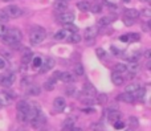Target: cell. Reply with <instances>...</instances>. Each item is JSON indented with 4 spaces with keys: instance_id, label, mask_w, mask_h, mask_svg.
<instances>
[{
    "instance_id": "836d02e7",
    "label": "cell",
    "mask_w": 151,
    "mask_h": 131,
    "mask_svg": "<svg viewBox=\"0 0 151 131\" xmlns=\"http://www.w3.org/2000/svg\"><path fill=\"white\" fill-rule=\"evenodd\" d=\"M74 73L77 74V76H83V68L81 64H77V65L74 66Z\"/></svg>"
},
{
    "instance_id": "f6af8a7d",
    "label": "cell",
    "mask_w": 151,
    "mask_h": 131,
    "mask_svg": "<svg viewBox=\"0 0 151 131\" xmlns=\"http://www.w3.org/2000/svg\"><path fill=\"white\" fill-rule=\"evenodd\" d=\"M96 52H97V56H98V57H101V58H104L105 56H106L105 50H104V49H101V48H98V49H97Z\"/></svg>"
},
{
    "instance_id": "db71d44e",
    "label": "cell",
    "mask_w": 151,
    "mask_h": 131,
    "mask_svg": "<svg viewBox=\"0 0 151 131\" xmlns=\"http://www.w3.org/2000/svg\"><path fill=\"white\" fill-rule=\"evenodd\" d=\"M123 1H125V3H129V1H130V0H123Z\"/></svg>"
},
{
    "instance_id": "9f6ffc18",
    "label": "cell",
    "mask_w": 151,
    "mask_h": 131,
    "mask_svg": "<svg viewBox=\"0 0 151 131\" xmlns=\"http://www.w3.org/2000/svg\"><path fill=\"white\" fill-rule=\"evenodd\" d=\"M143 1H151V0H143Z\"/></svg>"
},
{
    "instance_id": "f907efd6",
    "label": "cell",
    "mask_w": 151,
    "mask_h": 131,
    "mask_svg": "<svg viewBox=\"0 0 151 131\" xmlns=\"http://www.w3.org/2000/svg\"><path fill=\"white\" fill-rule=\"evenodd\" d=\"M28 82H29V78H24L23 81H21V86H28Z\"/></svg>"
},
{
    "instance_id": "8d00e7d4",
    "label": "cell",
    "mask_w": 151,
    "mask_h": 131,
    "mask_svg": "<svg viewBox=\"0 0 151 131\" xmlns=\"http://www.w3.org/2000/svg\"><path fill=\"white\" fill-rule=\"evenodd\" d=\"M127 37H129V41H138V40H141V34L138 33H131Z\"/></svg>"
},
{
    "instance_id": "7a4b0ae2",
    "label": "cell",
    "mask_w": 151,
    "mask_h": 131,
    "mask_svg": "<svg viewBox=\"0 0 151 131\" xmlns=\"http://www.w3.org/2000/svg\"><path fill=\"white\" fill-rule=\"evenodd\" d=\"M4 12L7 13V16L8 17H11V19H17V17H20V16L23 15L21 8L17 7V5H15V4L8 5V7L4 9Z\"/></svg>"
},
{
    "instance_id": "e575fe53",
    "label": "cell",
    "mask_w": 151,
    "mask_h": 131,
    "mask_svg": "<svg viewBox=\"0 0 151 131\" xmlns=\"http://www.w3.org/2000/svg\"><path fill=\"white\" fill-rule=\"evenodd\" d=\"M90 11L93 13H101L102 12V7L98 4H94V5H90Z\"/></svg>"
},
{
    "instance_id": "277c9868",
    "label": "cell",
    "mask_w": 151,
    "mask_h": 131,
    "mask_svg": "<svg viewBox=\"0 0 151 131\" xmlns=\"http://www.w3.org/2000/svg\"><path fill=\"white\" fill-rule=\"evenodd\" d=\"M13 81H15V76H13V74H9V76H0V85L4 87L12 86Z\"/></svg>"
},
{
    "instance_id": "3957f363",
    "label": "cell",
    "mask_w": 151,
    "mask_h": 131,
    "mask_svg": "<svg viewBox=\"0 0 151 131\" xmlns=\"http://www.w3.org/2000/svg\"><path fill=\"white\" fill-rule=\"evenodd\" d=\"M1 39H3V42H4L5 45H8V47L13 48V49H17V48H20V41H17V40L12 39V37L8 36V34L3 36Z\"/></svg>"
},
{
    "instance_id": "9c48e42d",
    "label": "cell",
    "mask_w": 151,
    "mask_h": 131,
    "mask_svg": "<svg viewBox=\"0 0 151 131\" xmlns=\"http://www.w3.org/2000/svg\"><path fill=\"white\" fill-rule=\"evenodd\" d=\"M83 94H85L86 97H96L97 90L91 84H85L83 85Z\"/></svg>"
},
{
    "instance_id": "5b68a950",
    "label": "cell",
    "mask_w": 151,
    "mask_h": 131,
    "mask_svg": "<svg viewBox=\"0 0 151 131\" xmlns=\"http://www.w3.org/2000/svg\"><path fill=\"white\" fill-rule=\"evenodd\" d=\"M58 20L61 21L63 24H66V23H73L74 21V15L70 12H61L60 15H58Z\"/></svg>"
},
{
    "instance_id": "4316f807",
    "label": "cell",
    "mask_w": 151,
    "mask_h": 131,
    "mask_svg": "<svg viewBox=\"0 0 151 131\" xmlns=\"http://www.w3.org/2000/svg\"><path fill=\"white\" fill-rule=\"evenodd\" d=\"M68 34H69V32H68V31H65V29H61V31L56 32L55 39H56V40H64L66 36H68Z\"/></svg>"
},
{
    "instance_id": "f1b7e54d",
    "label": "cell",
    "mask_w": 151,
    "mask_h": 131,
    "mask_svg": "<svg viewBox=\"0 0 151 131\" xmlns=\"http://www.w3.org/2000/svg\"><path fill=\"white\" fill-rule=\"evenodd\" d=\"M114 72H117V73H125L126 72V65L125 64H115L114 65Z\"/></svg>"
},
{
    "instance_id": "4fadbf2b",
    "label": "cell",
    "mask_w": 151,
    "mask_h": 131,
    "mask_svg": "<svg viewBox=\"0 0 151 131\" xmlns=\"http://www.w3.org/2000/svg\"><path fill=\"white\" fill-rule=\"evenodd\" d=\"M7 34H8V36H11L12 39L17 40V41H21V37H23L21 32L19 31L17 28H11V29H7Z\"/></svg>"
},
{
    "instance_id": "d4e9b609",
    "label": "cell",
    "mask_w": 151,
    "mask_h": 131,
    "mask_svg": "<svg viewBox=\"0 0 151 131\" xmlns=\"http://www.w3.org/2000/svg\"><path fill=\"white\" fill-rule=\"evenodd\" d=\"M40 93H41V90H40V87L37 86V85H31L28 89V94L29 95H33V97H36V95H40Z\"/></svg>"
},
{
    "instance_id": "cb8c5ba5",
    "label": "cell",
    "mask_w": 151,
    "mask_h": 131,
    "mask_svg": "<svg viewBox=\"0 0 151 131\" xmlns=\"http://www.w3.org/2000/svg\"><path fill=\"white\" fill-rule=\"evenodd\" d=\"M145 94H146V90H145L143 87H138V89H137L135 92L133 93L134 100H143Z\"/></svg>"
},
{
    "instance_id": "680465c9",
    "label": "cell",
    "mask_w": 151,
    "mask_h": 131,
    "mask_svg": "<svg viewBox=\"0 0 151 131\" xmlns=\"http://www.w3.org/2000/svg\"><path fill=\"white\" fill-rule=\"evenodd\" d=\"M0 109H1V105H0Z\"/></svg>"
},
{
    "instance_id": "c3c4849f",
    "label": "cell",
    "mask_w": 151,
    "mask_h": 131,
    "mask_svg": "<svg viewBox=\"0 0 151 131\" xmlns=\"http://www.w3.org/2000/svg\"><path fill=\"white\" fill-rule=\"evenodd\" d=\"M66 94L70 95V97H76V94H77V90H76V89H68V90H66Z\"/></svg>"
},
{
    "instance_id": "ba28073f",
    "label": "cell",
    "mask_w": 151,
    "mask_h": 131,
    "mask_svg": "<svg viewBox=\"0 0 151 131\" xmlns=\"http://www.w3.org/2000/svg\"><path fill=\"white\" fill-rule=\"evenodd\" d=\"M13 97H15V95L8 94V93H0V105L1 106H8L11 102H12Z\"/></svg>"
},
{
    "instance_id": "8992f818",
    "label": "cell",
    "mask_w": 151,
    "mask_h": 131,
    "mask_svg": "<svg viewBox=\"0 0 151 131\" xmlns=\"http://www.w3.org/2000/svg\"><path fill=\"white\" fill-rule=\"evenodd\" d=\"M53 66H55V61H53L52 58H47V60L41 64V66H40V73H47Z\"/></svg>"
},
{
    "instance_id": "b9f144b4",
    "label": "cell",
    "mask_w": 151,
    "mask_h": 131,
    "mask_svg": "<svg viewBox=\"0 0 151 131\" xmlns=\"http://www.w3.org/2000/svg\"><path fill=\"white\" fill-rule=\"evenodd\" d=\"M7 34V28H5V25L3 23H0V37L5 36Z\"/></svg>"
},
{
    "instance_id": "6f0895ef",
    "label": "cell",
    "mask_w": 151,
    "mask_h": 131,
    "mask_svg": "<svg viewBox=\"0 0 151 131\" xmlns=\"http://www.w3.org/2000/svg\"><path fill=\"white\" fill-rule=\"evenodd\" d=\"M127 131H133V130H127Z\"/></svg>"
},
{
    "instance_id": "9a60e30c",
    "label": "cell",
    "mask_w": 151,
    "mask_h": 131,
    "mask_svg": "<svg viewBox=\"0 0 151 131\" xmlns=\"http://www.w3.org/2000/svg\"><path fill=\"white\" fill-rule=\"evenodd\" d=\"M60 79L63 82H65V84H72V82L74 81V76L73 74H70L69 72H61Z\"/></svg>"
},
{
    "instance_id": "7c38bea8",
    "label": "cell",
    "mask_w": 151,
    "mask_h": 131,
    "mask_svg": "<svg viewBox=\"0 0 151 131\" xmlns=\"http://www.w3.org/2000/svg\"><path fill=\"white\" fill-rule=\"evenodd\" d=\"M117 100L118 101H123V102H126V103H133L134 101V95H133V93H123V94H119L117 97Z\"/></svg>"
},
{
    "instance_id": "d590c367",
    "label": "cell",
    "mask_w": 151,
    "mask_h": 131,
    "mask_svg": "<svg viewBox=\"0 0 151 131\" xmlns=\"http://www.w3.org/2000/svg\"><path fill=\"white\" fill-rule=\"evenodd\" d=\"M138 85H135V84H130V85H127V86H126V92L127 93H134L135 92L137 89H138Z\"/></svg>"
},
{
    "instance_id": "7dc6e473",
    "label": "cell",
    "mask_w": 151,
    "mask_h": 131,
    "mask_svg": "<svg viewBox=\"0 0 151 131\" xmlns=\"http://www.w3.org/2000/svg\"><path fill=\"white\" fill-rule=\"evenodd\" d=\"M102 129H104V127H102L101 123H94L93 125V131H102Z\"/></svg>"
},
{
    "instance_id": "bcb514c9",
    "label": "cell",
    "mask_w": 151,
    "mask_h": 131,
    "mask_svg": "<svg viewBox=\"0 0 151 131\" xmlns=\"http://www.w3.org/2000/svg\"><path fill=\"white\" fill-rule=\"evenodd\" d=\"M60 74H61V72H55V73H53V76H52V78H50V79H53V81H57V79H60Z\"/></svg>"
},
{
    "instance_id": "6da1fadb",
    "label": "cell",
    "mask_w": 151,
    "mask_h": 131,
    "mask_svg": "<svg viewBox=\"0 0 151 131\" xmlns=\"http://www.w3.org/2000/svg\"><path fill=\"white\" fill-rule=\"evenodd\" d=\"M45 31H42V29H39V31H33L31 33V36H29V40H31V42L33 45H37V44H41L42 41L45 40Z\"/></svg>"
},
{
    "instance_id": "74e56055",
    "label": "cell",
    "mask_w": 151,
    "mask_h": 131,
    "mask_svg": "<svg viewBox=\"0 0 151 131\" xmlns=\"http://www.w3.org/2000/svg\"><path fill=\"white\" fill-rule=\"evenodd\" d=\"M114 129L115 130H123L125 129V123H123L122 121H117V122H114Z\"/></svg>"
},
{
    "instance_id": "44dd1931",
    "label": "cell",
    "mask_w": 151,
    "mask_h": 131,
    "mask_svg": "<svg viewBox=\"0 0 151 131\" xmlns=\"http://www.w3.org/2000/svg\"><path fill=\"white\" fill-rule=\"evenodd\" d=\"M96 36H97V32H96V28H88L86 29V32H85V39L88 40V41H93L94 39H96Z\"/></svg>"
},
{
    "instance_id": "52a82bcc",
    "label": "cell",
    "mask_w": 151,
    "mask_h": 131,
    "mask_svg": "<svg viewBox=\"0 0 151 131\" xmlns=\"http://www.w3.org/2000/svg\"><path fill=\"white\" fill-rule=\"evenodd\" d=\"M44 121H45V118H44V115H42V113L41 111H39L37 115L33 117V118L31 119V123H32V126L33 127H40L42 123H44Z\"/></svg>"
},
{
    "instance_id": "2e32d148",
    "label": "cell",
    "mask_w": 151,
    "mask_h": 131,
    "mask_svg": "<svg viewBox=\"0 0 151 131\" xmlns=\"http://www.w3.org/2000/svg\"><path fill=\"white\" fill-rule=\"evenodd\" d=\"M139 69H141V64H139L138 61H130V64L126 65V70H129L130 73H134V74H135Z\"/></svg>"
},
{
    "instance_id": "484cf974",
    "label": "cell",
    "mask_w": 151,
    "mask_h": 131,
    "mask_svg": "<svg viewBox=\"0 0 151 131\" xmlns=\"http://www.w3.org/2000/svg\"><path fill=\"white\" fill-rule=\"evenodd\" d=\"M64 29H65V31H68L69 33H78V28L74 25L73 23H66V24H64Z\"/></svg>"
},
{
    "instance_id": "d6a6232c",
    "label": "cell",
    "mask_w": 151,
    "mask_h": 131,
    "mask_svg": "<svg viewBox=\"0 0 151 131\" xmlns=\"http://www.w3.org/2000/svg\"><path fill=\"white\" fill-rule=\"evenodd\" d=\"M41 64H42V60L40 57H35L33 60H32V66H33L35 69L40 68V66H41Z\"/></svg>"
},
{
    "instance_id": "f35d334b",
    "label": "cell",
    "mask_w": 151,
    "mask_h": 131,
    "mask_svg": "<svg viewBox=\"0 0 151 131\" xmlns=\"http://www.w3.org/2000/svg\"><path fill=\"white\" fill-rule=\"evenodd\" d=\"M9 20V17L7 16V13L4 12V9L0 11V21H3V23H7V21Z\"/></svg>"
},
{
    "instance_id": "8fae6325",
    "label": "cell",
    "mask_w": 151,
    "mask_h": 131,
    "mask_svg": "<svg viewBox=\"0 0 151 131\" xmlns=\"http://www.w3.org/2000/svg\"><path fill=\"white\" fill-rule=\"evenodd\" d=\"M107 119H109L110 123L121 121V113L118 110H109V113H107Z\"/></svg>"
},
{
    "instance_id": "4dcf8cb0",
    "label": "cell",
    "mask_w": 151,
    "mask_h": 131,
    "mask_svg": "<svg viewBox=\"0 0 151 131\" xmlns=\"http://www.w3.org/2000/svg\"><path fill=\"white\" fill-rule=\"evenodd\" d=\"M129 125H130V127H133V129H137V127L139 126V122L135 117H130V118H129Z\"/></svg>"
},
{
    "instance_id": "7402d4cb",
    "label": "cell",
    "mask_w": 151,
    "mask_h": 131,
    "mask_svg": "<svg viewBox=\"0 0 151 131\" xmlns=\"http://www.w3.org/2000/svg\"><path fill=\"white\" fill-rule=\"evenodd\" d=\"M77 8L82 12H86V11L90 9V3L86 1V0H82V1H78L77 3Z\"/></svg>"
},
{
    "instance_id": "e0dca14e",
    "label": "cell",
    "mask_w": 151,
    "mask_h": 131,
    "mask_svg": "<svg viewBox=\"0 0 151 131\" xmlns=\"http://www.w3.org/2000/svg\"><path fill=\"white\" fill-rule=\"evenodd\" d=\"M55 9L60 11V12H65L68 9V1L66 0H57L55 3Z\"/></svg>"
},
{
    "instance_id": "d6986e66",
    "label": "cell",
    "mask_w": 151,
    "mask_h": 131,
    "mask_svg": "<svg viewBox=\"0 0 151 131\" xmlns=\"http://www.w3.org/2000/svg\"><path fill=\"white\" fill-rule=\"evenodd\" d=\"M29 106H31V105H29L27 101L21 100V101H19V102H17L16 107H17V111H21V113H25V114H27V111H28Z\"/></svg>"
},
{
    "instance_id": "ffe728a7",
    "label": "cell",
    "mask_w": 151,
    "mask_h": 131,
    "mask_svg": "<svg viewBox=\"0 0 151 131\" xmlns=\"http://www.w3.org/2000/svg\"><path fill=\"white\" fill-rule=\"evenodd\" d=\"M32 60V52L29 49H24L23 52V57H21V62H23V65H27V64H29Z\"/></svg>"
},
{
    "instance_id": "ee69618b",
    "label": "cell",
    "mask_w": 151,
    "mask_h": 131,
    "mask_svg": "<svg viewBox=\"0 0 151 131\" xmlns=\"http://www.w3.org/2000/svg\"><path fill=\"white\" fill-rule=\"evenodd\" d=\"M82 103L83 105H89V106H91L94 103V101L91 100V97H88L86 100H82Z\"/></svg>"
},
{
    "instance_id": "603a6c76",
    "label": "cell",
    "mask_w": 151,
    "mask_h": 131,
    "mask_svg": "<svg viewBox=\"0 0 151 131\" xmlns=\"http://www.w3.org/2000/svg\"><path fill=\"white\" fill-rule=\"evenodd\" d=\"M125 16L126 17H130V19H137L139 16V11L134 9V8H131V9H125Z\"/></svg>"
},
{
    "instance_id": "1f68e13d",
    "label": "cell",
    "mask_w": 151,
    "mask_h": 131,
    "mask_svg": "<svg viewBox=\"0 0 151 131\" xmlns=\"http://www.w3.org/2000/svg\"><path fill=\"white\" fill-rule=\"evenodd\" d=\"M17 121L20 122V123H25V122L28 121L27 114L25 113H21V111H17Z\"/></svg>"
},
{
    "instance_id": "816d5d0a",
    "label": "cell",
    "mask_w": 151,
    "mask_h": 131,
    "mask_svg": "<svg viewBox=\"0 0 151 131\" xmlns=\"http://www.w3.org/2000/svg\"><path fill=\"white\" fill-rule=\"evenodd\" d=\"M121 41L127 42V41H129V37H127V36H122V37H121Z\"/></svg>"
},
{
    "instance_id": "83f0119b",
    "label": "cell",
    "mask_w": 151,
    "mask_h": 131,
    "mask_svg": "<svg viewBox=\"0 0 151 131\" xmlns=\"http://www.w3.org/2000/svg\"><path fill=\"white\" fill-rule=\"evenodd\" d=\"M73 127H74L73 121H72V119H68V121H66L65 123H64L63 131H72V130H73Z\"/></svg>"
},
{
    "instance_id": "f546056e",
    "label": "cell",
    "mask_w": 151,
    "mask_h": 131,
    "mask_svg": "<svg viewBox=\"0 0 151 131\" xmlns=\"http://www.w3.org/2000/svg\"><path fill=\"white\" fill-rule=\"evenodd\" d=\"M55 85H56V82L53 81V79H49V81H47L44 84V89L48 90V92H50V90L55 89Z\"/></svg>"
},
{
    "instance_id": "f5cc1de1",
    "label": "cell",
    "mask_w": 151,
    "mask_h": 131,
    "mask_svg": "<svg viewBox=\"0 0 151 131\" xmlns=\"http://www.w3.org/2000/svg\"><path fill=\"white\" fill-rule=\"evenodd\" d=\"M145 56H146V57L149 58V57H150V50H146V54H145Z\"/></svg>"
},
{
    "instance_id": "5bb4252c",
    "label": "cell",
    "mask_w": 151,
    "mask_h": 131,
    "mask_svg": "<svg viewBox=\"0 0 151 131\" xmlns=\"http://www.w3.org/2000/svg\"><path fill=\"white\" fill-rule=\"evenodd\" d=\"M53 106H55V109L57 111H61V110H64V107L66 106V102L63 97H57L55 100V102H53Z\"/></svg>"
},
{
    "instance_id": "60d3db41",
    "label": "cell",
    "mask_w": 151,
    "mask_h": 131,
    "mask_svg": "<svg viewBox=\"0 0 151 131\" xmlns=\"http://www.w3.org/2000/svg\"><path fill=\"white\" fill-rule=\"evenodd\" d=\"M110 23V19L109 17H102L101 20L98 21V25H101V26H104V25H107V24Z\"/></svg>"
},
{
    "instance_id": "ab89813d",
    "label": "cell",
    "mask_w": 151,
    "mask_h": 131,
    "mask_svg": "<svg viewBox=\"0 0 151 131\" xmlns=\"http://www.w3.org/2000/svg\"><path fill=\"white\" fill-rule=\"evenodd\" d=\"M97 101H98V103H105V102L107 101L106 94H99V95H97Z\"/></svg>"
},
{
    "instance_id": "11a10c76",
    "label": "cell",
    "mask_w": 151,
    "mask_h": 131,
    "mask_svg": "<svg viewBox=\"0 0 151 131\" xmlns=\"http://www.w3.org/2000/svg\"><path fill=\"white\" fill-rule=\"evenodd\" d=\"M3 1H7L8 3V1H11V0H3Z\"/></svg>"
},
{
    "instance_id": "30bf717a",
    "label": "cell",
    "mask_w": 151,
    "mask_h": 131,
    "mask_svg": "<svg viewBox=\"0 0 151 131\" xmlns=\"http://www.w3.org/2000/svg\"><path fill=\"white\" fill-rule=\"evenodd\" d=\"M111 81H113V84H114V85L121 86V85H123V82H125V78H123L122 73L113 72V73H111Z\"/></svg>"
},
{
    "instance_id": "681fc988",
    "label": "cell",
    "mask_w": 151,
    "mask_h": 131,
    "mask_svg": "<svg viewBox=\"0 0 151 131\" xmlns=\"http://www.w3.org/2000/svg\"><path fill=\"white\" fill-rule=\"evenodd\" d=\"M5 66H7V61H5L3 57H0V69H4Z\"/></svg>"
},
{
    "instance_id": "7bdbcfd3",
    "label": "cell",
    "mask_w": 151,
    "mask_h": 131,
    "mask_svg": "<svg viewBox=\"0 0 151 131\" xmlns=\"http://www.w3.org/2000/svg\"><path fill=\"white\" fill-rule=\"evenodd\" d=\"M123 21H125V25H127V26H130V25H133L134 24V19H130V17H123Z\"/></svg>"
},
{
    "instance_id": "ac0fdd59",
    "label": "cell",
    "mask_w": 151,
    "mask_h": 131,
    "mask_svg": "<svg viewBox=\"0 0 151 131\" xmlns=\"http://www.w3.org/2000/svg\"><path fill=\"white\" fill-rule=\"evenodd\" d=\"M65 40L68 42H72V44H78V42H81L82 37H81L78 33H69L68 36L65 37Z\"/></svg>"
}]
</instances>
